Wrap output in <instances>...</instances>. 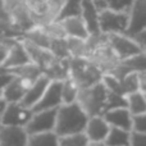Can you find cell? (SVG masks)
Returning a JSON list of instances; mask_svg holds the SVG:
<instances>
[{
    "instance_id": "obj_1",
    "label": "cell",
    "mask_w": 146,
    "mask_h": 146,
    "mask_svg": "<svg viewBox=\"0 0 146 146\" xmlns=\"http://www.w3.org/2000/svg\"><path fill=\"white\" fill-rule=\"evenodd\" d=\"M87 121L88 115L77 101L71 104H62L56 110V122L54 132L58 136L85 132Z\"/></svg>"
},
{
    "instance_id": "obj_2",
    "label": "cell",
    "mask_w": 146,
    "mask_h": 146,
    "mask_svg": "<svg viewBox=\"0 0 146 146\" xmlns=\"http://www.w3.org/2000/svg\"><path fill=\"white\" fill-rule=\"evenodd\" d=\"M108 90L104 83L98 82L85 88H80L77 96V103L82 106L88 117L103 115L106 110Z\"/></svg>"
},
{
    "instance_id": "obj_3",
    "label": "cell",
    "mask_w": 146,
    "mask_h": 146,
    "mask_svg": "<svg viewBox=\"0 0 146 146\" xmlns=\"http://www.w3.org/2000/svg\"><path fill=\"white\" fill-rule=\"evenodd\" d=\"M103 74L104 72H101V69L88 58L69 59V77L80 86V88L100 82Z\"/></svg>"
},
{
    "instance_id": "obj_4",
    "label": "cell",
    "mask_w": 146,
    "mask_h": 146,
    "mask_svg": "<svg viewBox=\"0 0 146 146\" xmlns=\"http://www.w3.org/2000/svg\"><path fill=\"white\" fill-rule=\"evenodd\" d=\"M99 23H100V31L103 35H110V33L126 35L129 23L128 12H118V10L105 8L100 10Z\"/></svg>"
},
{
    "instance_id": "obj_5",
    "label": "cell",
    "mask_w": 146,
    "mask_h": 146,
    "mask_svg": "<svg viewBox=\"0 0 146 146\" xmlns=\"http://www.w3.org/2000/svg\"><path fill=\"white\" fill-rule=\"evenodd\" d=\"M106 42L119 62H123L141 51H145L140 48V45L132 37L122 35V33L106 35Z\"/></svg>"
},
{
    "instance_id": "obj_6",
    "label": "cell",
    "mask_w": 146,
    "mask_h": 146,
    "mask_svg": "<svg viewBox=\"0 0 146 146\" xmlns=\"http://www.w3.org/2000/svg\"><path fill=\"white\" fill-rule=\"evenodd\" d=\"M56 109H49V110L33 111L31 119L26 124V131L28 135L41 133V132L54 131L56 122Z\"/></svg>"
},
{
    "instance_id": "obj_7",
    "label": "cell",
    "mask_w": 146,
    "mask_h": 146,
    "mask_svg": "<svg viewBox=\"0 0 146 146\" xmlns=\"http://www.w3.org/2000/svg\"><path fill=\"white\" fill-rule=\"evenodd\" d=\"M62 83H63V81L60 80H51L48 88L44 92V95L38 100V103L32 108V111H41L59 108L63 104V100H62Z\"/></svg>"
},
{
    "instance_id": "obj_8",
    "label": "cell",
    "mask_w": 146,
    "mask_h": 146,
    "mask_svg": "<svg viewBox=\"0 0 146 146\" xmlns=\"http://www.w3.org/2000/svg\"><path fill=\"white\" fill-rule=\"evenodd\" d=\"M32 114V109L26 108L21 103H8L4 114H3L1 124L26 127V124L31 119Z\"/></svg>"
},
{
    "instance_id": "obj_9",
    "label": "cell",
    "mask_w": 146,
    "mask_h": 146,
    "mask_svg": "<svg viewBox=\"0 0 146 146\" xmlns=\"http://www.w3.org/2000/svg\"><path fill=\"white\" fill-rule=\"evenodd\" d=\"M28 133L25 127L0 124V146H27Z\"/></svg>"
},
{
    "instance_id": "obj_10",
    "label": "cell",
    "mask_w": 146,
    "mask_h": 146,
    "mask_svg": "<svg viewBox=\"0 0 146 146\" xmlns=\"http://www.w3.org/2000/svg\"><path fill=\"white\" fill-rule=\"evenodd\" d=\"M28 63H32V62H31V58L28 55V51L26 49L25 44H23L22 38L21 37L13 38L12 44H10L9 55H8L3 67H5L8 69H14L18 68V67L26 66Z\"/></svg>"
},
{
    "instance_id": "obj_11",
    "label": "cell",
    "mask_w": 146,
    "mask_h": 146,
    "mask_svg": "<svg viewBox=\"0 0 146 146\" xmlns=\"http://www.w3.org/2000/svg\"><path fill=\"white\" fill-rule=\"evenodd\" d=\"M129 23L127 36H133L146 28V0H135L131 9L128 10Z\"/></svg>"
},
{
    "instance_id": "obj_12",
    "label": "cell",
    "mask_w": 146,
    "mask_h": 146,
    "mask_svg": "<svg viewBox=\"0 0 146 146\" xmlns=\"http://www.w3.org/2000/svg\"><path fill=\"white\" fill-rule=\"evenodd\" d=\"M35 81H31L28 78L25 77H19V76H15L10 83L7 87L3 90L1 96L4 98V100L7 103H21V100L23 99L26 91L28 90L32 83Z\"/></svg>"
},
{
    "instance_id": "obj_13",
    "label": "cell",
    "mask_w": 146,
    "mask_h": 146,
    "mask_svg": "<svg viewBox=\"0 0 146 146\" xmlns=\"http://www.w3.org/2000/svg\"><path fill=\"white\" fill-rule=\"evenodd\" d=\"M103 117L110 127H118V128H123L132 132L133 115L129 113L127 106H118V108L109 109L103 114Z\"/></svg>"
},
{
    "instance_id": "obj_14",
    "label": "cell",
    "mask_w": 146,
    "mask_h": 146,
    "mask_svg": "<svg viewBox=\"0 0 146 146\" xmlns=\"http://www.w3.org/2000/svg\"><path fill=\"white\" fill-rule=\"evenodd\" d=\"M99 14L100 10L96 8L92 0H82V12L81 18L83 19L90 36H100L103 35L100 31V23H99Z\"/></svg>"
},
{
    "instance_id": "obj_15",
    "label": "cell",
    "mask_w": 146,
    "mask_h": 146,
    "mask_svg": "<svg viewBox=\"0 0 146 146\" xmlns=\"http://www.w3.org/2000/svg\"><path fill=\"white\" fill-rule=\"evenodd\" d=\"M50 81H51L50 78L42 73V74L28 87V90L26 91L23 99L21 100V104H22L23 106H26V108L32 109L33 106L38 103L41 96L44 95V92H45V90L48 88Z\"/></svg>"
},
{
    "instance_id": "obj_16",
    "label": "cell",
    "mask_w": 146,
    "mask_h": 146,
    "mask_svg": "<svg viewBox=\"0 0 146 146\" xmlns=\"http://www.w3.org/2000/svg\"><path fill=\"white\" fill-rule=\"evenodd\" d=\"M109 129H110V126L106 123L103 115H94L88 117L85 133L90 142L104 141L109 133Z\"/></svg>"
},
{
    "instance_id": "obj_17",
    "label": "cell",
    "mask_w": 146,
    "mask_h": 146,
    "mask_svg": "<svg viewBox=\"0 0 146 146\" xmlns=\"http://www.w3.org/2000/svg\"><path fill=\"white\" fill-rule=\"evenodd\" d=\"M63 27L64 32H66L67 37L73 38H81V40H87L90 37V33L87 31L85 22L81 17H72L67 18L59 22Z\"/></svg>"
},
{
    "instance_id": "obj_18",
    "label": "cell",
    "mask_w": 146,
    "mask_h": 146,
    "mask_svg": "<svg viewBox=\"0 0 146 146\" xmlns=\"http://www.w3.org/2000/svg\"><path fill=\"white\" fill-rule=\"evenodd\" d=\"M82 12V0H64L55 15V22H60L67 18L81 17Z\"/></svg>"
},
{
    "instance_id": "obj_19",
    "label": "cell",
    "mask_w": 146,
    "mask_h": 146,
    "mask_svg": "<svg viewBox=\"0 0 146 146\" xmlns=\"http://www.w3.org/2000/svg\"><path fill=\"white\" fill-rule=\"evenodd\" d=\"M126 106L132 115L146 113V95L142 91H135V92L127 94Z\"/></svg>"
},
{
    "instance_id": "obj_20",
    "label": "cell",
    "mask_w": 146,
    "mask_h": 146,
    "mask_svg": "<svg viewBox=\"0 0 146 146\" xmlns=\"http://www.w3.org/2000/svg\"><path fill=\"white\" fill-rule=\"evenodd\" d=\"M104 142L106 146H131V131L110 127Z\"/></svg>"
},
{
    "instance_id": "obj_21",
    "label": "cell",
    "mask_w": 146,
    "mask_h": 146,
    "mask_svg": "<svg viewBox=\"0 0 146 146\" xmlns=\"http://www.w3.org/2000/svg\"><path fill=\"white\" fill-rule=\"evenodd\" d=\"M27 146H59V136L54 131L28 135Z\"/></svg>"
},
{
    "instance_id": "obj_22",
    "label": "cell",
    "mask_w": 146,
    "mask_h": 146,
    "mask_svg": "<svg viewBox=\"0 0 146 146\" xmlns=\"http://www.w3.org/2000/svg\"><path fill=\"white\" fill-rule=\"evenodd\" d=\"M78 92H80V86L69 76L66 80H63V83H62V100H63V104L76 103Z\"/></svg>"
},
{
    "instance_id": "obj_23",
    "label": "cell",
    "mask_w": 146,
    "mask_h": 146,
    "mask_svg": "<svg viewBox=\"0 0 146 146\" xmlns=\"http://www.w3.org/2000/svg\"><path fill=\"white\" fill-rule=\"evenodd\" d=\"M53 55L58 59H69L71 53L68 49V42L66 38H51L50 40V49Z\"/></svg>"
},
{
    "instance_id": "obj_24",
    "label": "cell",
    "mask_w": 146,
    "mask_h": 146,
    "mask_svg": "<svg viewBox=\"0 0 146 146\" xmlns=\"http://www.w3.org/2000/svg\"><path fill=\"white\" fill-rule=\"evenodd\" d=\"M88 142L85 132L59 136V146H88Z\"/></svg>"
},
{
    "instance_id": "obj_25",
    "label": "cell",
    "mask_w": 146,
    "mask_h": 146,
    "mask_svg": "<svg viewBox=\"0 0 146 146\" xmlns=\"http://www.w3.org/2000/svg\"><path fill=\"white\" fill-rule=\"evenodd\" d=\"M121 63L133 72H146V51H141Z\"/></svg>"
},
{
    "instance_id": "obj_26",
    "label": "cell",
    "mask_w": 146,
    "mask_h": 146,
    "mask_svg": "<svg viewBox=\"0 0 146 146\" xmlns=\"http://www.w3.org/2000/svg\"><path fill=\"white\" fill-rule=\"evenodd\" d=\"M122 88H123L124 96L127 94L140 91V82H139V72H129L123 80L121 81Z\"/></svg>"
},
{
    "instance_id": "obj_27",
    "label": "cell",
    "mask_w": 146,
    "mask_h": 146,
    "mask_svg": "<svg viewBox=\"0 0 146 146\" xmlns=\"http://www.w3.org/2000/svg\"><path fill=\"white\" fill-rule=\"evenodd\" d=\"M135 0H106V8L118 12H128Z\"/></svg>"
},
{
    "instance_id": "obj_28",
    "label": "cell",
    "mask_w": 146,
    "mask_h": 146,
    "mask_svg": "<svg viewBox=\"0 0 146 146\" xmlns=\"http://www.w3.org/2000/svg\"><path fill=\"white\" fill-rule=\"evenodd\" d=\"M132 131L146 133V113L133 115V118H132Z\"/></svg>"
},
{
    "instance_id": "obj_29",
    "label": "cell",
    "mask_w": 146,
    "mask_h": 146,
    "mask_svg": "<svg viewBox=\"0 0 146 146\" xmlns=\"http://www.w3.org/2000/svg\"><path fill=\"white\" fill-rule=\"evenodd\" d=\"M13 38H17V37H8V38H3L0 41V66H4L5 60H7L8 55H9L10 44H12Z\"/></svg>"
},
{
    "instance_id": "obj_30",
    "label": "cell",
    "mask_w": 146,
    "mask_h": 146,
    "mask_svg": "<svg viewBox=\"0 0 146 146\" xmlns=\"http://www.w3.org/2000/svg\"><path fill=\"white\" fill-rule=\"evenodd\" d=\"M131 146H146V133L131 132Z\"/></svg>"
},
{
    "instance_id": "obj_31",
    "label": "cell",
    "mask_w": 146,
    "mask_h": 146,
    "mask_svg": "<svg viewBox=\"0 0 146 146\" xmlns=\"http://www.w3.org/2000/svg\"><path fill=\"white\" fill-rule=\"evenodd\" d=\"M14 77H15V74H14V73H12L10 71H7L4 73H0V91H1V92H3V90H4V88L9 85L10 81H12Z\"/></svg>"
},
{
    "instance_id": "obj_32",
    "label": "cell",
    "mask_w": 146,
    "mask_h": 146,
    "mask_svg": "<svg viewBox=\"0 0 146 146\" xmlns=\"http://www.w3.org/2000/svg\"><path fill=\"white\" fill-rule=\"evenodd\" d=\"M129 37L133 38V40L140 45V48L146 51V28H144V30L140 31V32H137L136 35L129 36Z\"/></svg>"
},
{
    "instance_id": "obj_33",
    "label": "cell",
    "mask_w": 146,
    "mask_h": 146,
    "mask_svg": "<svg viewBox=\"0 0 146 146\" xmlns=\"http://www.w3.org/2000/svg\"><path fill=\"white\" fill-rule=\"evenodd\" d=\"M7 101L4 100V98H0V124H1V121H3V114L5 111V108H7Z\"/></svg>"
},
{
    "instance_id": "obj_34",
    "label": "cell",
    "mask_w": 146,
    "mask_h": 146,
    "mask_svg": "<svg viewBox=\"0 0 146 146\" xmlns=\"http://www.w3.org/2000/svg\"><path fill=\"white\" fill-rule=\"evenodd\" d=\"M92 1L99 10H103L106 8V0H92Z\"/></svg>"
},
{
    "instance_id": "obj_35",
    "label": "cell",
    "mask_w": 146,
    "mask_h": 146,
    "mask_svg": "<svg viewBox=\"0 0 146 146\" xmlns=\"http://www.w3.org/2000/svg\"><path fill=\"white\" fill-rule=\"evenodd\" d=\"M88 146H106L104 141H96V142H88Z\"/></svg>"
},
{
    "instance_id": "obj_36",
    "label": "cell",
    "mask_w": 146,
    "mask_h": 146,
    "mask_svg": "<svg viewBox=\"0 0 146 146\" xmlns=\"http://www.w3.org/2000/svg\"><path fill=\"white\" fill-rule=\"evenodd\" d=\"M7 71H9V69L5 68V67H3V66H0V73H4V72H7Z\"/></svg>"
},
{
    "instance_id": "obj_37",
    "label": "cell",
    "mask_w": 146,
    "mask_h": 146,
    "mask_svg": "<svg viewBox=\"0 0 146 146\" xmlns=\"http://www.w3.org/2000/svg\"><path fill=\"white\" fill-rule=\"evenodd\" d=\"M3 38H5V37H0V41H1V40H3Z\"/></svg>"
},
{
    "instance_id": "obj_38",
    "label": "cell",
    "mask_w": 146,
    "mask_h": 146,
    "mask_svg": "<svg viewBox=\"0 0 146 146\" xmlns=\"http://www.w3.org/2000/svg\"><path fill=\"white\" fill-rule=\"evenodd\" d=\"M0 98H1V91H0Z\"/></svg>"
},
{
    "instance_id": "obj_39",
    "label": "cell",
    "mask_w": 146,
    "mask_h": 146,
    "mask_svg": "<svg viewBox=\"0 0 146 146\" xmlns=\"http://www.w3.org/2000/svg\"><path fill=\"white\" fill-rule=\"evenodd\" d=\"M145 95H146V92H145Z\"/></svg>"
}]
</instances>
